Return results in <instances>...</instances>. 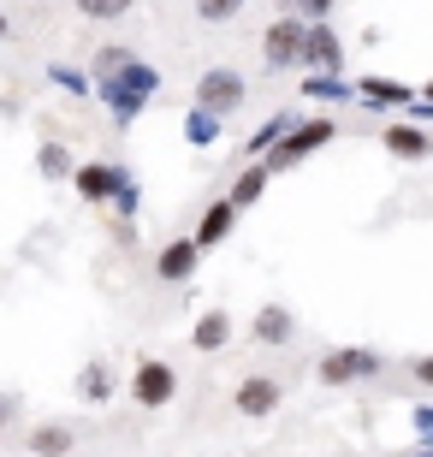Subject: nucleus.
<instances>
[{"label":"nucleus","mask_w":433,"mask_h":457,"mask_svg":"<svg viewBox=\"0 0 433 457\" xmlns=\"http://www.w3.org/2000/svg\"><path fill=\"white\" fill-rule=\"evenodd\" d=\"M48 78H54L60 89H66V96H84V102L96 96V84H89V71H78V66H48Z\"/></svg>","instance_id":"23"},{"label":"nucleus","mask_w":433,"mask_h":457,"mask_svg":"<svg viewBox=\"0 0 433 457\" xmlns=\"http://www.w3.org/2000/svg\"><path fill=\"white\" fill-rule=\"evenodd\" d=\"M113 208L125 214V220H137V208H143V190H137V185H125V190L113 196Z\"/></svg>","instance_id":"27"},{"label":"nucleus","mask_w":433,"mask_h":457,"mask_svg":"<svg viewBox=\"0 0 433 457\" xmlns=\"http://www.w3.org/2000/svg\"><path fill=\"white\" fill-rule=\"evenodd\" d=\"M96 96L107 102V113H113L119 131H131V119H143V107L161 96V71H154L149 60H131V66L119 71V78H101Z\"/></svg>","instance_id":"1"},{"label":"nucleus","mask_w":433,"mask_h":457,"mask_svg":"<svg viewBox=\"0 0 433 457\" xmlns=\"http://www.w3.org/2000/svg\"><path fill=\"white\" fill-rule=\"evenodd\" d=\"M303 36H309V18H303V12H297V18H291V12L273 18V24L262 30V60H267L273 71L303 66Z\"/></svg>","instance_id":"3"},{"label":"nucleus","mask_w":433,"mask_h":457,"mask_svg":"<svg viewBox=\"0 0 433 457\" xmlns=\"http://www.w3.org/2000/svg\"><path fill=\"white\" fill-rule=\"evenodd\" d=\"M190 345H196V351H226V345H232V315H226V309H208V315L190 327Z\"/></svg>","instance_id":"13"},{"label":"nucleus","mask_w":433,"mask_h":457,"mask_svg":"<svg viewBox=\"0 0 433 457\" xmlns=\"http://www.w3.org/2000/svg\"><path fill=\"white\" fill-rule=\"evenodd\" d=\"M71 445H78V434H71L66 422H42V428L30 434V452H36V457H66Z\"/></svg>","instance_id":"18"},{"label":"nucleus","mask_w":433,"mask_h":457,"mask_svg":"<svg viewBox=\"0 0 433 457\" xmlns=\"http://www.w3.org/2000/svg\"><path fill=\"white\" fill-rule=\"evenodd\" d=\"M131 398L143 410H167L172 398H179V374H172V362H161V356H143L131 369Z\"/></svg>","instance_id":"4"},{"label":"nucleus","mask_w":433,"mask_h":457,"mask_svg":"<svg viewBox=\"0 0 433 457\" xmlns=\"http://www.w3.org/2000/svg\"><path fill=\"white\" fill-rule=\"evenodd\" d=\"M410 422H416V434L433 445V404H416V410H410Z\"/></svg>","instance_id":"28"},{"label":"nucleus","mask_w":433,"mask_h":457,"mask_svg":"<svg viewBox=\"0 0 433 457\" xmlns=\"http://www.w3.org/2000/svg\"><path fill=\"white\" fill-rule=\"evenodd\" d=\"M303 96H309V102H350L356 84H345L338 71H315V78H303Z\"/></svg>","instance_id":"19"},{"label":"nucleus","mask_w":433,"mask_h":457,"mask_svg":"<svg viewBox=\"0 0 433 457\" xmlns=\"http://www.w3.org/2000/svg\"><path fill=\"white\" fill-rule=\"evenodd\" d=\"M297 12L309 18V24H315V18H327V12H333V0H297Z\"/></svg>","instance_id":"29"},{"label":"nucleus","mask_w":433,"mask_h":457,"mask_svg":"<svg viewBox=\"0 0 433 457\" xmlns=\"http://www.w3.org/2000/svg\"><path fill=\"white\" fill-rule=\"evenodd\" d=\"M333 137H338V125H333V119H297V125H291V131H285L279 143H273V149L262 154V161H267V167H273V172H285V167H297L303 154L327 149Z\"/></svg>","instance_id":"2"},{"label":"nucleus","mask_w":433,"mask_h":457,"mask_svg":"<svg viewBox=\"0 0 433 457\" xmlns=\"http://www.w3.org/2000/svg\"><path fill=\"white\" fill-rule=\"evenodd\" d=\"M267 179H273V167H267V161H250V167L232 179V190H226V196H232L237 208H255V203H262V190H267Z\"/></svg>","instance_id":"14"},{"label":"nucleus","mask_w":433,"mask_h":457,"mask_svg":"<svg viewBox=\"0 0 433 457\" xmlns=\"http://www.w3.org/2000/svg\"><path fill=\"white\" fill-rule=\"evenodd\" d=\"M6 36H12V24H6V12H0V42H6Z\"/></svg>","instance_id":"33"},{"label":"nucleus","mask_w":433,"mask_h":457,"mask_svg":"<svg viewBox=\"0 0 433 457\" xmlns=\"http://www.w3.org/2000/svg\"><path fill=\"white\" fill-rule=\"evenodd\" d=\"M416 457H433V452H416Z\"/></svg>","instance_id":"35"},{"label":"nucleus","mask_w":433,"mask_h":457,"mask_svg":"<svg viewBox=\"0 0 433 457\" xmlns=\"http://www.w3.org/2000/svg\"><path fill=\"white\" fill-rule=\"evenodd\" d=\"M380 374V356L362 351V345H338V351L321 356V380L327 386H350V380H374Z\"/></svg>","instance_id":"6"},{"label":"nucleus","mask_w":433,"mask_h":457,"mask_svg":"<svg viewBox=\"0 0 433 457\" xmlns=\"http://www.w3.org/2000/svg\"><path fill=\"white\" fill-rule=\"evenodd\" d=\"M410 107H416V119H433V102H410Z\"/></svg>","instance_id":"32"},{"label":"nucleus","mask_w":433,"mask_h":457,"mask_svg":"<svg viewBox=\"0 0 433 457\" xmlns=\"http://www.w3.org/2000/svg\"><path fill=\"white\" fill-rule=\"evenodd\" d=\"M220 131H226V119L214 113V107H190V113H184V143H190V149H214L220 143Z\"/></svg>","instance_id":"12"},{"label":"nucleus","mask_w":433,"mask_h":457,"mask_svg":"<svg viewBox=\"0 0 433 457\" xmlns=\"http://www.w3.org/2000/svg\"><path fill=\"white\" fill-rule=\"evenodd\" d=\"M12 422V398H0V428Z\"/></svg>","instance_id":"31"},{"label":"nucleus","mask_w":433,"mask_h":457,"mask_svg":"<svg viewBox=\"0 0 433 457\" xmlns=\"http://www.w3.org/2000/svg\"><path fill=\"white\" fill-rule=\"evenodd\" d=\"M291 333H297V321H291V309L267 303L262 315H255V339H262V345H291Z\"/></svg>","instance_id":"16"},{"label":"nucleus","mask_w":433,"mask_h":457,"mask_svg":"<svg viewBox=\"0 0 433 457\" xmlns=\"http://www.w3.org/2000/svg\"><path fill=\"white\" fill-rule=\"evenodd\" d=\"M416 380H421V386H433V356H421V362H416Z\"/></svg>","instance_id":"30"},{"label":"nucleus","mask_w":433,"mask_h":457,"mask_svg":"<svg viewBox=\"0 0 433 457\" xmlns=\"http://www.w3.org/2000/svg\"><path fill=\"white\" fill-rule=\"evenodd\" d=\"M386 149L398 154V161H421V154L433 149L428 143V131H416V125H386V137H380Z\"/></svg>","instance_id":"15"},{"label":"nucleus","mask_w":433,"mask_h":457,"mask_svg":"<svg viewBox=\"0 0 433 457\" xmlns=\"http://www.w3.org/2000/svg\"><path fill=\"white\" fill-rule=\"evenodd\" d=\"M131 60H137L131 48H101V54H96V66H89V78H119V71L131 66Z\"/></svg>","instance_id":"25"},{"label":"nucleus","mask_w":433,"mask_h":457,"mask_svg":"<svg viewBox=\"0 0 433 457\" xmlns=\"http://www.w3.org/2000/svg\"><path fill=\"white\" fill-rule=\"evenodd\" d=\"M137 0H78V12L84 18H96V24H113V18H125Z\"/></svg>","instance_id":"24"},{"label":"nucleus","mask_w":433,"mask_h":457,"mask_svg":"<svg viewBox=\"0 0 433 457\" xmlns=\"http://www.w3.org/2000/svg\"><path fill=\"white\" fill-rule=\"evenodd\" d=\"M196 262H202L196 237H172V244H161V255H154V273H161L167 286H184V279L196 273Z\"/></svg>","instance_id":"9"},{"label":"nucleus","mask_w":433,"mask_h":457,"mask_svg":"<svg viewBox=\"0 0 433 457\" xmlns=\"http://www.w3.org/2000/svg\"><path fill=\"white\" fill-rule=\"evenodd\" d=\"M356 96H362L368 107H410V102H416V96H410L404 84H392V78H362Z\"/></svg>","instance_id":"17"},{"label":"nucleus","mask_w":433,"mask_h":457,"mask_svg":"<svg viewBox=\"0 0 433 457\" xmlns=\"http://www.w3.org/2000/svg\"><path fill=\"white\" fill-rule=\"evenodd\" d=\"M237 214H244V208H237L232 196H220V203H208V208H202V226H196L190 237H196L202 250H214V244H226V237H232Z\"/></svg>","instance_id":"10"},{"label":"nucleus","mask_w":433,"mask_h":457,"mask_svg":"<svg viewBox=\"0 0 433 457\" xmlns=\"http://www.w3.org/2000/svg\"><path fill=\"white\" fill-rule=\"evenodd\" d=\"M428 452H433V445H428Z\"/></svg>","instance_id":"36"},{"label":"nucleus","mask_w":433,"mask_h":457,"mask_svg":"<svg viewBox=\"0 0 433 457\" xmlns=\"http://www.w3.org/2000/svg\"><path fill=\"white\" fill-rule=\"evenodd\" d=\"M113 386H119V380H113V369H107V362H89V369L78 374V392H84L89 404H107V398H113Z\"/></svg>","instance_id":"21"},{"label":"nucleus","mask_w":433,"mask_h":457,"mask_svg":"<svg viewBox=\"0 0 433 457\" xmlns=\"http://www.w3.org/2000/svg\"><path fill=\"white\" fill-rule=\"evenodd\" d=\"M291 125H297V113H273V119H267V125H262V131L250 137V154H255V161H262V154L273 149V143H279V137L291 131Z\"/></svg>","instance_id":"22"},{"label":"nucleus","mask_w":433,"mask_h":457,"mask_svg":"<svg viewBox=\"0 0 433 457\" xmlns=\"http://www.w3.org/2000/svg\"><path fill=\"white\" fill-rule=\"evenodd\" d=\"M36 172H42V179H71L78 161H71L66 143H42V149H36Z\"/></svg>","instance_id":"20"},{"label":"nucleus","mask_w":433,"mask_h":457,"mask_svg":"<svg viewBox=\"0 0 433 457\" xmlns=\"http://www.w3.org/2000/svg\"><path fill=\"white\" fill-rule=\"evenodd\" d=\"M421 102H433V78H428V89H421Z\"/></svg>","instance_id":"34"},{"label":"nucleus","mask_w":433,"mask_h":457,"mask_svg":"<svg viewBox=\"0 0 433 457\" xmlns=\"http://www.w3.org/2000/svg\"><path fill=\"white\" fill-rule=\"evenodd\" d=\"M232 404L244 410V416H273V410H279V380H267V374H250V380H237Z\"/></svg>","instance_id":"11"},{"label":"nucleus","mask_w":433,"mask_h":457,"mask_svg":"<svg viewBox=\"0 0 433 457\" xmlns=\"http://www.w3.org/2000/svg\"><path fill=\"white\" fill-rule=\"evenodd\" d=\"M303 66L309 71H345V48H338V36L327 30V18H315L309 36H303Z\"/></svg>","instance_id":"8"},{"label":"nucleus","mask_w":433,"mask_h":457,"mask_svg":"<svg viewBox=\"0 0 433 457\" xmlns=\"http://www.w3.org/2000/svg\"><path fill=\"white\" fill-rule=\"evenodd\" d=\"M244 96H250V84H244V71H232V66H214V71H202V78H196V102L214 107L220 119L237 113Z\"/></svg>","instance_id":"5"},{"label":"nucleus","mask_w":433,"mask_h":457,"mask_svg":"<svg viewBox=\"0 0 433 457\" xmlns=\"http://www.w3.org/2000/svg\"><path fill=\"white\" fill-rule=\"evenodd\" d=\"M244 12V0H196V18L202 24H232Z\"/></svg>","instance_id":"26"},{"label":"nucleus","mask_w":433,"mask_h":457,"mask_svg":"<svg viewBox=\"0 0 433 457\" xmlns=\"http://www.w3.org/2000/svg\"><path fill=\"white\" fill-rule=\"evenodd\" d=\"M71 185H78V196H84V203H113L119 190L131 185V172L119 167V161H84V167L71 172Z\"/></svg>","instance_id":"7"}]
</instances>
